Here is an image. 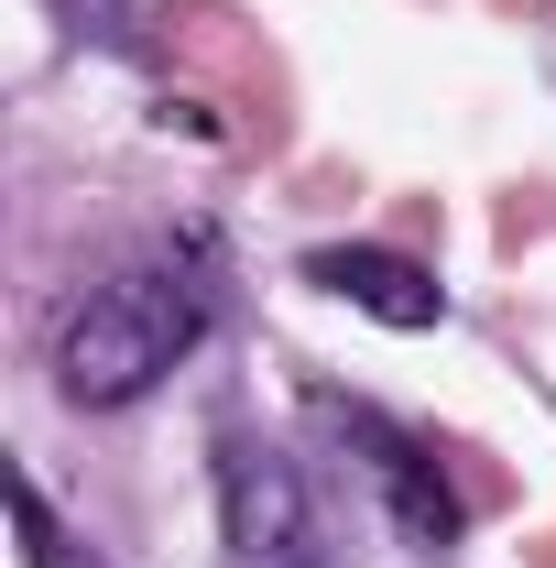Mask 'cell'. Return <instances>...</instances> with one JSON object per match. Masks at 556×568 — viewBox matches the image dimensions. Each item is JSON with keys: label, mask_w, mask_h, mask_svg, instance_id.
<instances>
[{"label": "cell", "mask_w": 556, "mask_h": 568, "mask_svg": "<svg viewBox=\"0 0 556 568\" xmlns=\"http://www.w3.org/2000/svg\"><path fill=\"white\" fill-rule=\"evenodd\" d=\"M317 416H328L349 448H360L371 493L393 503V525L415 536L425 558H436V547H459V525H470V514H459V493H447V470H436V448H425V437H404V426L371 416V405H339V394H317Z\"/></svg>", "instance_id": "3957f363"}, {"label": "cell", "mask_w": 556, "mask_h": 568, "mask_svg": "<svg viewBox=\"0 0 556 568\" xmlns=\"http://www.w3.org/2000/svg\"><path fill=\"white\" fill-rule=\"evenodd\" d=\"M218 328V274L208 263H132V274L87 284L55 328V394L110 416L142 405L175 361H197V339Z\"/></svg>", "instance_id": "6da1fadb"}, {"label": "cell", "mask_w": 556, "mask_h": 568, "mask_svg": "<svg viewBox=\"0 0 556 568\" xmlns=\"http://www.w3.org/2000/svg\"><path fill=\"white\" fill-rule=\"evenodd\" d=\"M306 284H328L339 306L360 317H382V328H436L447 317V284L404 263V252H371V241H328V252H306Z\"/></svg>", "instance_id": "277c9868"}, {"label": "cell", "mask_w": 556, "mask_h": 568, "mask_svg": "<svg viewBox=\"0 0 556 568\" xmlns=\"http://www.w3.org/2000/svg\"><path fill=\"white\" fill-rule=\"evenodd\" d=\"M66 568H99V558H66Z\"/></svg>", "instance_id": "8992f818"}, {"label": "cell", "mask_w": 556, "mask_h": 568, "mask_svg": "<svg viewBox=\"0 0 556 568\" xmlns=\"http://www.w3.org/2000/svg\"><path fill=\"white\" fill-rule=\"evenodd\" d=\"M218 547L229 568H328L306 470L251 426H218Z\"/></svg>", "instance_id": "7a4b0ae2"}, {"label": "cell", "mask_w": 556, "mask_h": 568, "mask_svg": "<svg viewBox=\"0 0 556 568\" xmlns=\"http://www.w3.org/2000/svg\"><path fill=\"white\" fill-rule=\"evenodd\" d=\"M11 525H22V558L33 568H66L76 547H66V525H55V503H44V481L33 470H11Z\"/></svg>", "instance_id": "5b68a950"}]
</instances>
